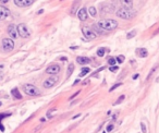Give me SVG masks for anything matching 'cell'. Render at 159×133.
I'll return each mask as SVG.
<instances>
[{"instance_id":"obj_1","label":"cell","mask_w":159,"mask_h":133,"mask_svg":"<svg viewBox=\"0 0 159 133\" xmlns=\"http://www.w3.org/2000/svg\"><path fill=\"white\" fill-rule=\"evenodd\" d=\"M97 25L105 31H112L114 30V28H117L118 23H117V21H114V20L108 19V20H101V21H99Z\"/></svg>"},{"instance_id":"obj_2","label":"cell","mask_w":159,"mask_h":133,"mask_svg":"<svg viewBox=\"0 0 159 133\" xmlns=\"http://www.w3.org/2000/svg\"><path fill=\"white\" fill-rule=\"evenodd\" d=\"M134 14H135V13L131 10V8H126V7L120 8V9L117 11V15L123 20L132 19L133 16H134Z\"/></svg>"},{"instance_id":"obj_3","label":"cell","mask_w":159,"mask_h":133,"mask_svg":"<svg viewBox=\"0 0 159 133\" xmlns=\"http://www.w3.org/2000/svg\"><path fill=\"white\" fill-rule=\"evenodd\" d=\"M16 28H18V34H19L22 38H28L30 37L31 33H30V30L27 28V26L25 25V24L21 23V24H19V25L16 26Z\"/></svg>"},{"instance_id":"obj_4","label":"cell","mask_w":159,"mask_h":133,"mask_svg":"<svg viewBox=\"0 0 159 133\" xmlns=\"http://www.w3.org/2000/svg\"><path fill=\"white\" fill-rule=\"evenodd\" d=\"M23 88H24V92L26 93L27 95H30V96L39 95V90L36 87V86L32 85V84H25Z\"/></svg>"},{"instance_id":"obj_5","label":"cell","mask_w":159,"mask_h":133,"mask_svg":"<svg viewBox=\"0 0 159 133\" xmlns=\"http://www.w3.org/2000/svg\"><path fill=\"white\" fill-rule=\"evenodd\" d=\"M2 47L6 51H11L14 48V43L10 38H4L2 39Z\"/></svg>"},{"instance_id":"obj_6","label":"cell","mask_w":159,"mask_h":133,"mask_svg":"<svg viewBox=\"0 0 159 133\" xmlns=\"http://www.w3.org/2000/svg\"><path fill=\"white\" fill-rule=\"evenodd\" d=\"M57 82H58V76L56 75V74H54V75L50 76L49 79L45 80V82H44V87L50 88V87H52Z\"/></svg>"},{"instance_id":"obj_7","label":"cell","mask_w":159,"mask_h":133,"mask_svg":"<svg viewBox=\"0 0 159 133\" xmlns=\"http://www.w3.org/2000/svg\"><path fill=\"white\" fill-rule=\"evenodd\" d=\"M82 32H83L84 36H85L87 39H95V38H96V34H95L90 28H88V27H83V28H82Z\"/></svg>"},{"instance_id":"obj_8","label":"cell","mask_w":159,"mask_h":133,"mask_svg":"<svg viewBox=\"0 0 159 133\" xmlns=\"http://www.w3.org/2000/svg\"><path fill=\"white\" fill-rule=\"evenodd\" d=\"M8 34L10 35V37L12 38V39H16V37H18V28H16V26L14 25V24H10L8 26Z\"/></svg>"},{"instance_id":"obj_9","label":"cell","mask_w":159,"mask_h":133,"mask_svg":"<svg viewBox=\"0 0 159 133\" xmlns=\"http://www.w3.org/2000/svg\"><path fill=\"white\" fill-rule=\"evenodd\" d=\"M46 72L48 73V74H58L59 72H60V67H59L58 65H49L48 68H47Z\"/></svg>"},{"instance_id":"obj_10","label":"cell","mask_w":159,"mask_h":133,"mask_svg":"<svg viewBox=\"0 0 159 133\" xmlns=\"http://www.w3.org/2000/svg\"><path fill=\"white\" fill-rule=\"evenodd\" d=\"M10 15L9 9H7L4 6H0V20H6Z\"/></svg>"},{"instance_id":"obj_11","label":"cell","mask_w":159,"mask_h":133,"mask_svg":"<svg viewBox=\"0 0 159 133\" xmlns=\"http://www.w3.org/2000/svg\"><path fill=\"white\" fill-rule=\"evenodd\" d=\"M34 2V0H14V4L18 7H27V6H31Z\"/></svg>"},{"instance_id":"obj_12","label":"cell","mask_w":159,"mask_h":133,"mask_svg":"<svg viewBox=\"0 0 159 133\" xmlns=\"http://www.w3.org/2000/svg\"><path fill=\"white\" fill-rule=\"evenodd\" d=\"M78 19L81 20V21H86V20H87V16H88V14H87V11H86L85 8H81V9L78 10Z\"/></svg>"},{"instance_id":"obj_13","label":"cell","mask_w":159,"mask_h":133,"mask_svg":"<svg viewBox=\"0 0 159 133\" xmlns=\"http://www.w3.org/2000/svg\"><path fill=\"white\" fill-rule=\"evenodd\" d=\"M76 62L78 63H80V65H87V63H89L90 62V59L87 57H78L76 58Z\"/></svg>"},{"instance_id":"obj_14","label":"cell","mask_w":159,"mask_h":133,"mask_svg":"<svg viewBox=\"0 0 159 133\" xmlns=\"http://www.w3.org/2000/svg\"><path fill=\"white\" fill-rule=\"evenodd\" d=\"M120 1H121V4L126 8H131L133 4V0H120Z\"/></svg>"},{"instance_id":"obj_15","label":"cell","mask_w":159,"mask_h":133,"mask_svg":"<svg viewBox=\"0 0 159 133\" xmlns=\"http://www.w3.org/2000/svg\"><path fill=\"white\" fill-rule=\"evenodd\" d=\"M137 53H139V55H140L141 57H143V58L147 57V55H148L147 50L145 49V48H140V49L137 50Z\"/></svg>"},{"instance_id":"obj_16","label":"cell","mask_w":159,"mask_h":133,"mask_svg":"<svg viewBox=\"0 0 159 133\" xmlns=\"http://www.w3.org/2000/svg\"><path fill=\"white\" fill-rule=\"evenodd\" d=\"M12 95L14 96L16 98H18V99H21V98H22V95H21V94L19 93L18 88H13V90H12Z\"/></svg>"},{"instance_id":"obj_17","label":"cell","mask_w":159,"mask_h":133,"mask_svg":"<svg viewBox=\"0 0 159 133\" xmlns=\"http://www.w3.org/2000/svg\"><path fill=\"white\" fill-rule=\"evenodd\" d=\"M90 70H89V68H84V69H82V71L81 73H80V78H82V76H85L87 73L89 72Z\"/></svg>"},{"instance_id":"obj_18","label":"cell","mask_w":159,"mask_h":133,"mask_svg":"<svg viewBox=\"0 0 159 133\" xmlns=\"http://www.w3.org/2000/svg\"><path fill=\"white\" fill-rule=\"evenodd\" d=\"M88 12L90 13V15H92V16H96V15H97V11H96V9H95L94 7H89Z\"/></svg>"},{"instance_id":"obj_19","label":"cell","mask_w":159,"mask_h":133,"mask_svg":"<svg viewBox=\"0 0 159 133\" xmlns=\"http://www.w3.org/2000/svg\"><path fill=\"white\" fill-rule=\"evenodd\" d=\"M74 71V65H73V63H70L69 65V68H68V76H70L71 74H72V72Z\"/></svg>"},{"instance_id":"obj_20","label":"cell","mask_w":159,"mask_h":133,"mask_svg":"<svg viewBox=\"0 0 159 133\" xmlns=\"http://www.w3.org/2000/svg\"><path fill=\"white\" fill-rule=\"evenodd\" d=\"M104 55H105V49L104 48H99L97 50V56L98 57H104Z\"/></svg>"},{"instance_id":"obj_21","label":"cell","mask_w":159,"mask_h":133,"mask_svg":"<svg viewBox=\"0 0 159 133\" xmlns=\"http://www.w3.org/2000/svg\"><path fill=\"white\" fill-rule=\"evenodd\" d=\"M135 35H136V32H135L134 30H133V31H131V32H130V33H129L128 35H126V38H128V39H131V38L134 37Z\"/></svg>"},{"instance_id":"obj_22","label":"cell","mask_w":159,"mask_h":133,"mask_svg":"<svg viewBox=\"0 0 159 133\" xmlns=\"http://www.w3.org/2000/svg\"><path fill=\"white\" fill-rule=\"evenodd\" d=\"M108 63L110 65H117V60L114 59V58H110L108 60Z\"/></svg>"},{"instance_id":"obj_23","label":"cell","mask_w":159,"mask_h":133,"mask_svg":"<svg viewBox=\"0 0 159 133\" xmlns=\"http://www.w3.org/2000/svg\"><path fill=\"white\" fill-rule=\"evenodd\" d=\"M109 70H110L111 72H117V71L119 70V67H118V65H111V67L109 68Z\"/></svg>"},{"instance_id":"obj_24","label":"cell","mask_w":159,"mask_h":133,"mask_svg":"<svg viewBox=\"0 0 159 133\" xmlns=\"http://www.w3.org/2000/svg\"><path fill=\"white\" fill-rule=\"evenodd\" d=\"M116 60L118 61L119 63H122V62H123V60H124V57H123V56H122V55H121V56H118V57H117Z\"/></svg>"},{"instance_id":"obj_25","label":"cell","mask_w":159,"mask_h":133,"mask_svg":"<svg viewBox=\"0 0 159 133\" xmlns=\"http://www.w3.org/2000/svg\"><path fill=\"white\" fill-rule=\"evenodd\" d=\"M124 97H125V96H124V95L120 96V97H119V99L117 100V103H114V105H117V104H120L121 102H122V99H124Z\"/></svg>"},{"instance_id":"obj_26","label":"cell","mask_w":159,"mask_h":133,"mask_svg":"<svg viewBox=\"0 0 159 133\" xmlns=\"http://www.w3.org/2000/svg\"><path fill=\"white\" fill-rule=\"evenodd\" d=\"M119 86H121V83H118V84H116V85H113L112 87L110 88V92H112L113 90H116L117 87H119Z\"/></svg>"},{"instance_id":"obj_27","label":"cell","mask_w":159,"mask_h":133,"mask_svg":"<svg viewBox=\"0 0 159 133\" xmlns=\"http://www.w3.org/2000/svg\"><path fill=\"white\" fill-rule=\"evenodd\" d=\"M107 132H110V131H111V130H113V124H109L108 127H107Z\"/></svg>"},{"instance_id":"obj_28","label":"cell","mask_w":159,"mask_h":133,"mask_svg":"<svg viewBox=\"0 0 159 133\" xmlns=\"http://www.w3.org/2000/svg\"><path fill=\"white\" fill-rule=\"evenodd\" d=\"M141 128H142V131H143V133H146V128H145V124H144L143 122L141 123Z\"/></svg>"},{"instance_id":"obj_29","label":"cell","mask_w":159,"mask_h":133,"mask_svg":"<svg viewBox=\"0 0 159 133\" xmlns=\"http://www.w3.org/2000/svg\"><path fill=\"white\" fill-rule=\"evenodd\" d=\"M0 1H1V2H2V4H6V2H8L9 0H0Z\"/></svg>"},{"instance_id":"obj_30","label":"cell","mask_w":159,"mask_h":133,"mask_svg":"<svg viewBox=\"0 0 159 133\" xmlns=\"http://www.w3.org/2000/svg\"><path fill=\"white\" fill-rule=\"evenodd\" d=\"M137 78H139V74H135V75L133 76V79H134V80H136V79H137Z\"/></svg>"},{"instance_id":"obj_31","label":"cell","mask_w":159,"mask_h":133,"mask_svg":"<svg viewBox=\"0 0 159 133\" xmlns=\"http://www.w3.org/2000/svg\"><path fill=\"white\" fill-rule=\"evenodd\" d=\"M78 117H80V115H76V116H74L73 117V119H76V118H78Z\"/></svg>"}]
</instances>
